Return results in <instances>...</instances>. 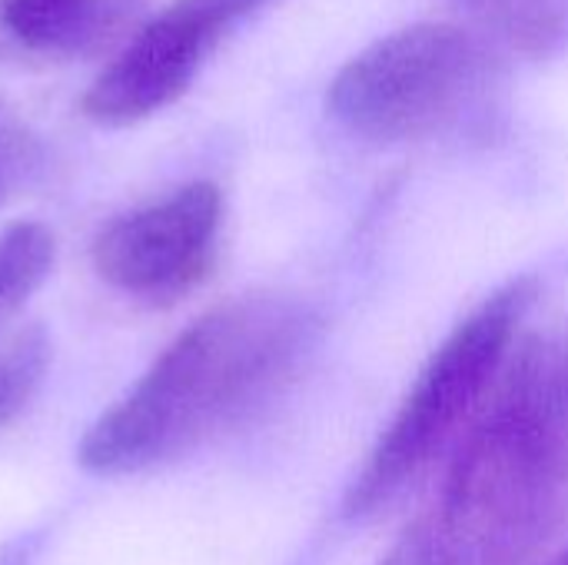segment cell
Returning <instances> with one entry per match:
<instances>
[{
  "mask_svg": "<svg viewBox=\"0 0 568 565\" xmlns=\"http://www.w3.org/2000/svg\"><path fill=\"white\" fill-rule=\"evenodd\" d=\"M53 256V233L40 223H13L0 233V326L40 290Z\"/></svg>",
  "mask_w": 568,
  "mask_h": 565,
  "instance_id": "cell-9",
  "label": "cell"
},
{
  "mask_svg": "<svg viewBox=\"0 0 568 565\" xmlns=\"http://www.w3.org/2000/svg\"><path fill=\"white\" fill-rule=\"evenodd\" d=\"M546 565H568V546L562 549V553H559V556H556V559H549Z\"/></svg>",
  "mask_w": 568,
  "mask_h": 565,
  "instance_id": "cell-12",
  "label": "cell"
},
{
  "mask_svg": "<svg viewBox=\"0 0 568 565\" xmlns=\"http://www.w3.org/2000/svg\"><path fill=\"white\" fill-rule=\"evenodd\" d=\"M320 336L296 293H246L193 320L80 440L97 476H133L243 426L296 376Z\"/></svg>",
  "mask_w": 568,
  "mask_h": 565,
  "instance_id": "cell-1",
  "label": "cell"
},
{
  "mask_svg": "<svg viewBox=\"0 0 568 565\" xmlns=\"http://www.w3.org/2000/svg\"><path fill=\"white\" fill-rule=\"evenodd\" d=\"M223 233V193L210 180L113 216L93 240L97 276L123 296L166 306L213 270Z\"/></svg>",
  "mask_w": 568,
  "mask_h": 565,
  "instance_id": "cell-5",
  "label": "cell"
},
{
  "mask_svg": "<svg viewBox=\"0 0 568 565\" xmlns=\"http://www.w3.org/2000/svg\"><path fill=\"white\" fill-rule=\"evenodd\" d=\"M140 0H0L7 33L47 57H90L113 43Z\"/></svg>",
  "mask_w": 568,
  "mask_h": 565,
  "instance_id": "cell-7",
  "label": "cell"
},
{
  "mask_svg": "<svg viewBox=\"0 0 568 565\" xmlns=\"http://www.w3.org/2000/svg\"><path fill=\"white\" fill-rule=\"evenodd\" d=\"M496 77V53L459 23L423 20L359 50L329 83L339 127L369 143L436 137L469 113Z\"/></svg>",
  "mask_w": 568,
  "mask_h": 565,
  "instance_id": "cell-4",
  "label": "cell"
},
{
  "mask_svg": "<svg viewBox=\"0 0 568 565\" xmlns=\"http://www.w3.org/2000/svg\"><path fill=\"white\" fill-rule=\"evenodd\" d=\"M539 296L532 276L509 280L486 296L453 333L433 350L406 400L379 433L363 470L349 483L346 516L363 519L393 503L409 480H416L433 456L453 440L469 410L483 400L493 376L499 373L519 323Z\"/></svg>",
  "mask_w": 568,
  "mask_h": 565,
  "instance_id": "cell-3",
  "label": "cell"
},
{
  "mask_svg": "<svg viewBox=\"0 0 568 565\" xmlns=\"http://www.w3.org/2000/svg\"><path fill=\"white\" fill-rule=\"evenodd\" d=\"M568 476V360L526 356L463 440L433 503L379 565H523L556 526Z\"/></svg>",
  "mask_w": 568,
  "mask_h": 565,
  "instance_id": "cell-2",
  "label": "cell"
},
{
  "mask_svg": "<svg viewBox=\"0 0 568 565\" xmlns=\"http://www.w3.org/2000/svg\"><path fill=\"white\" fill-rule=\"evenodd\" d=\"M47 360L50 343L40 326L20 330L0 346V426L13 423L27 410L47 373Z\"/></svg>",
  "mask_w": 568,
  "mask_h": 565,
  "instance_id": "cell-10",
  "label": "cell"
},
{
  "mask_svg": "<svg viewBox=\"0 0 568 565\" xmlns=\"http://www.w3.org/2000/svg\"><path fill=\"white\" fill-rule=\"evenodd\" d=\"M273 0H173L150 17L83 93V113L126 127L170 107L196 80L220 40Z\"/></svg>",
  "mask_w": 568,
  "mask_h": 565,
  "instance_id": "cell-6",
  "label": "cell"
},
{
  "mask_svg": "<svg viewBox=\"0 0 568 565\" xmlns=\"http://www.w3.org/2000/svg\"><path fill=\"white\" fill-rule=\"evenodd\" d=\"M499 40L526 53H546L568 40V0H456Z\"/></svg>",
  "mask_w": 568,
  "mask_h": 565,
  "instance_id": "cell-8",
  "label": "cell"
},
{
  "mask_svg": "<svg viewBox=\"0 0 568 565\" xmlns=\"http://www.w3.org/2000/svg\"><path fill=\"white\" fill-rule=\"evenodd\" d=\"M33 167L37 140L7 107H0V203L33 173Z\"/></svg>",
  "mask_w": 568,
  "mask_h": 565,
  "instance_id": "cell-11",
  "label": "cell"
}]
</instances>
